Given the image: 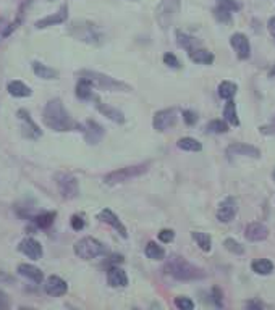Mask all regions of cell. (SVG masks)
<instances>
[{"label": "cell", "instance_id": "obj_41", "mask_svg": "<svg viewBox=\"0 0 275 310\" xmlns=\"http://www.w3.org/2000/svg\"><path fill=\"white\" fill-rule=\"evenodd\" d=\"M164 63L167 66H170V68H178V66H180L178 58H176L173 53H170V52L164 55Z\"/></svg>", "mask_w": 275, "mask_h": 310}, {"label": "cell", "instance_id": "obj_8", "mask_svg": "<svg viewBox=\"0 0 275 310\" xmlns=\"http://www.w3.org/2000/svg\"><path fill=\"white\" fill-rule=\"evenodd\" d=\"M70 33L75 36L76 39L83 42H89V44H97V42L101 41V33L97 31V28L94 24L86 23V21L75 23L73 28L70 29Z\"/></svg>", "mask_w": 275, "mask_h": 310}, {"label": "cell", "instance_id": "obj_11", "mask_svg": "<svg viewBox=\"0 0 275 310\" xmlns=\"http://www.w3.org/2000/svg\"><path fill=\"white\" fill-rule=\"evenodd\" d=\"M227 155H228V159H233V157H253V159H259L261 152L258 147H254V145L236 142V144L228 145Z\"/></svg>", "mask_w": 275, "mask_h": 310}, {"label": "cell", "instance_id": "obj_17", "mask_svg": "<svg viewBox=\"0 0 275 310\" xmlns=\"http://www.w3.org/2000/svg\"><path fill=\"white\" fill-rule=\"evenodd\" d=\"M18 249H20V251L24 255H28V257L33 259V260H39L42 257V246H41V242L33 239V238L23 239L20 242V246H18Z\"/></svg>", "mask_w": 275, "mask_h": 310}, {"label": "cell", "instance_id": "obj_36", "mask_svg": "<svg viewBox=\"0 0 275 310\" xmlns=\"http://www.w3.org/2000/svg\"><path fill=\"white\" fill-rule=\"evenodd\" d=\"M13 29H15V24L8 23V20H5V18H0V44L8 38Z\"/></svg>", "mask_w": 275, "mask_h": 310}, {"label": "cell", "instance_id": "obj_9", "mask_svg": "<svg viewBox=\"0 0 275 310\" xmlns=\"http://www.w3.org/2000/svg\"><path fill=\"white\" fill-rule=\"evenodd\" d=\"M176 110L175 108H165V110H161L154 115V120H152V126H154L156 131H167L168 128L175 126L176 123Z\"/></svg>", "mask_w": 275, "mask_h": 310}, {"label": "cell", "instance_id": "obj_25", "mask_svg": "<svg viewBox=\"0 0 275 310\" xmlns=\"http://www.w3.org/2000/svg\"><path fill=\"white\" fill-rule=\"evenodd\" d=\"M189 58L198 65H212L214 63V53L204 48H194L193 52H189Z\"/></svg>", "mask_w": 275, "mask_h": 310}, {"label": "cell", "instance_id": "obj_45", "mask_svg": "<svg viewBox=\"0 0 275 310\" xmlns=\"http://www.w3.org/2000/svg\"><path fill=\"white\" fill-rule=\"evenodd\" d=\"M259 130H261V133H264V134H275V117H274L271 125L262 126V128H259Z\"/></svg>", "mask_w": 275, "mask_h": 310}, {"label": "cell", "instance_id": "obj_40", "mask_svg": "<svg viewBox=\"0 0 275 310\" xmlns=\"http://www.w3.org/2000/svg\"><path fill=\"white\" fill-rule=\"evenodd\" d=\"M175 306L178 307L180 310H193L194 309L193 301L188 299V297H176V299H175Z\"/></svg>", "mask_w": 275, "mask_h": 310}, {"label": "cell", "instance_id": "obj_2", "mask_svg": "<svg viewBox=\"0 0 275 310\" xmlns=\"http://www.w3.org/2000/svg\"><path fill=\"white\" fill-rule=\"evenodd\" d=\"M165 271L167 275L173 276L175 279H180V281H189V279H199L204 276V273L198 266H194L193 264H189L188 260H185L180 255H172L167 264H165Z\"/></svg>", "mask_w": 275, "mask_h": 310}, {"label": "cell", "instance_id": "obj_1", "mask_svg": "<svg viewBox=\"0 0 275 310\" xmlns=\"http://www.w3.org/2000/svg\"><path fill=\"white\" fill-rule=\"evenodd\" d=\"M42 120L54 131H70L76 126L70 113L63 107L62 100L58 99H52L46 103L44 112H42Z\"/></svg>", "mask_w": 275, "mask_h": 310}, {"label": "cell", "instance_id": "obj_47", "mask_svg": "<svg viewBox=\"0 0 275 310\" xmlns=\"http://www.w3.org/2000/svg\"><path fill=\"white\" fill-rule=\"evenodd\" d=\"M214 301L219 307H222V294H220V291L217 288H214Z\"/></svg>", "mask_w": 275, "mask_h": 310}, {"label": "cell", "instance_id": "obj_33", "mask_svg": "<svg viewBox=\"0 0 275 310\" xmlns=\"http://www.w3.org/2000/svg\"><path fill=\"white\" fill-rule=\"evenodd\" d=\"M144 252H146V255H148V259H151V260H162L165 257L164 247L156 244V242H149V244L146 246Z\"/></svg>", "mask_w": 275, "mask_h": 310}, {"label": "cell", "instance_id": "obj_4", "mask_svg": "<svg viewBox=\"0 0 275 310\" xmlns=\"http://www.w3.org/2000/svg\"><path fill=\"white\" fill-rule=\"evenodd\" d=\"M180 11V0H161L156 10V20L162 29H167L173 23Z\"/></svg>", "mask_w": 275, "mask_h": 310}, {"label": "cell", "instance_id": "obj_51", "mask_svg": "<svg viewBox=\"0 0 275 310\" xmlns=\"http://www.w3.org/2000/svg\"><path fill=\"white\" fill-rule=\"evenodd\" d=\"M274 178H275V173H274Z\"/></svg>", "mask_w": 275, "mask_h": 310}, {"label": "cell", "instance_id": "obj_23", "mask_svg": "<svg viewBox=\"0 0 275 310\" xmlns=\"http://www.w3.org/2000/svg\"><path fill=\"white\" fill-rule=\"evenodd\" d=\"M33 71L38 78H42V80H55L58 78V71L51 68L47 65H42L41 62H33Z\"/></svg>", "mask_w": 275, "mask_h": 310}, {"label": "cell", "instance_id": "obj_18", "mask_svg": "<svg viewBox=\"0 0 275 310\" xmlns=\"http://www.w3.org/2000/svg\"><path fill=\"white\" fill-rule=\"evenodd\" d=\"M66 18H68V7L63 5L62 8H60L57 13L54 15H49L46 18H42L38 23H36V28L38 29H44V28H49V26H55V24H60V23H65Z\"/></svg>", "mask_w": 275, "mask_h": 310}, {"label": "cell", "instance_id": "obj_28", "mask_svg": "<svg viewBox=\"0 0 275 310\" xmlns=\"http://www.w3.org/2000/svg\"><path fill=\"white\" fill-rule=\"evenodd\" d=\"M251 268L254 273H258V275H271L274 271V264L269 259H259V260H254Z\"/></svg>", "mask_w": 275, "mask_h": 310}, {"label": "cell", "instance_id": "obj_20", "mask_svg": "<svg viewBox=\"0 0 275 310\" xmlns=\"http://www.w3.org/2000/svg\"><path fill=\"white\" fill-rule=\"evenodd\" d=\"M18 273H20L21 276L28 278L29 281H33L36 284H41L42 279H44V273L41 271V268H38V266L34 265H29V264H20L16 266Z\"/></svg>", "mask_w": 275, "mask_h": 310}, {"label": "cell", "instance_id": "obj_21", "mask_svg": "<svg viewBox=\"0 0 275 310\" xmlns=\"http://www.w3.org/2000/svg\"><path fill=\"white\" fill-rule=\"evenodd\" d=\"M107 281L112 288H125L128 286V276L126 273L118 268V266H112L107 271Z\"/></svg>", "mask_w": 275, "mask_h": 310}, {"label": "cell", "instance_id": "obj_10", "mask_svg": "<svg viewBox=\"0 0 275 310\" xmlns=\"http://www.w3.org/2000/svg\"><path fill=\"white\" fill-rule=\"evenodd\" d=\"M236 210H238V207H236V200L233 197L223 199L217 207V220L222 223L231 221L236 215Z\"/></svg>", "mask_w": 275, "mask_h": 310}, {"label": "cell", "instance_id": "obj_35", "mask_svg": "<svg viewBox=\"0 0 275 310\" xmlns=\"http://www.w3.org/2000/svg\"><path fill=\"white\" fill-rule=\"evenodd\" d=\"M207 131L214 133V134H223V133L228 131V126L222 120H214V121H211L209 125H207Z\"/></svg>", "mask_w": 275, "mask_h": 310}, {"label": "cell", "instance_id": "obj_43", "mask_svg": "<svg viewBox=\"0 0 275 310\" xmlns=\"http://www.w3.org/2000/svg\"><path fill=\"white\" fill-rule=\"evenodd\" d=\"M84 220H83V217H79V215H73L71 217V226L73 229H76V231H81L84 228Z\"/></svg>", "mask_w": 275, "mask_h": 310}, {"label": "cell", "instance_id": "obj_37", "mask_svg": "<svg viewBox=\"0 0 275 310\" xmlns=\"http://www.w3.org/2000/svg\"><path fill=\"white\" fill-rule=\"evenodd\" d=\"M223 246H225V249H227V251H228V252H231V254L241 255V254L244 252V249H243V246L240 244V242H236L235 239H231V238L225 239Z\"/></svg>", "mask_w": 275, "mask_h": 310}, {"label": "cell", "instance_id": "obj_16", "mask_svg": "<svg viewBox=\"0 0 275 310\" xmlns=\"http://www.w3.org/2000/svg\"><path fill=\"white\" fill-rule=\"evenodd\" d=\"M97 218H99V220H101L102 223H107V224H110L112 228L117 229L118 233H120L121 238H128V231H126V228H125V224L118 220V217L115 215L112 210L104 209V210L101 212V214L97 215Z\"/></svg>", "mask_w": 275, "mask_h": 310}, {"label": "cell", "instance_id": "obj_14", "mask_svg": "<svg viewBox=\"0 0 275 310\" xmlns=\"http://www.w3.org/2000/svg\"><path fill=\"white\" fill-rule=\"evenodd\" d=\"M44 289H46V293L49 296L60 297V296L66 294V291H68V284H66L65 279H62L60 276H49Z\"/></svg>", "mask_w": 275, "mask_h": 310}, {"label": "cell", "instance_id": "obj_29", "mask_svg": "<svg viewBox=\"0 0 275 310\" xmlns=\"http://www.w3.org/2000/svg\"><path fill=\"white\" fill-rule=\"evenodd\" d=\"M191 238L196 241V244L201 247V251L204 252H209L212 249V239L209 234L206 233H201V231H193L191 233Z\"/></svg>", "mask_w": 275, "mask_h": 310}, {"label": "cell", "instance_id": "obj_24", "mask_svg": "<svg viewBox=\"0 0 275 310\" xmlns=\"http://www.w3.org/2000/svg\"><path fill=\"white\" fill-rule=\"evenodd\" d=\"M96 107H97V110H99L102 115H106L109 120L115 121V123H123V121H125L123 113H121L120 110H117V108L109 107V105H106V103H101V102H97Z\"/></svg>", "mask_w": 275, "mask_h": 310}, {"label": "cell", "instance_id": "obj_7", "mask_svg": "<svg viewBox=\"0 0 275 310\" xmlns=\"http://www.w3.org/2000/svg\"><path fill=\"white\" fill-rule=\"evenodd\" d=\"M55 183L63 199H75L79 194L78 179L70 173H57L55 175Z\"/></svg>", "mask_w": 275, "mask_h": 310}, {"label": "cell", "instance_id": "obj_49", "mask_svg": "<svg viewBox=\"0 0 275 310\" xmlns=\"http://www.w3.org/2000/svg\"><path fill=\"white\" fill-rule=\"evenodd\" d=\"M246 307H258V309H261V307H262V304H261V302H248V304H246Z\"/></svg>", "mask_w": 275, "mask_h": 310}, {"label": "cell", "instance_id": "obj_44", "mask_svg": "<svg viewBox=\"0 0 275 310\" xmlns=\"http://www.w3.org/2000/svg\"><path fill=\"white\" fill-rule=\"evenodd\" d=\"M183 120H185V123L186 125H194L196 123V120H198V117H196V113L194 112H191V110H185L183 112Z\"/></svg>", "mask_w": 275, "mask_h": 310}, {"label": "cell", "instance_id": "obj_22", "mask_svg": "<svg viewBox=\"0 0 275 310\" xmlns=\"http://www.w3.org/2000/svg\"><path fill=\"white\" fill-rule=\"evenodd\" d=\"M93 89H94V84L91 83L88 78H81V80H79L78 84H76V95H78V99H81V100L93 99V97H94Z\"/></svg>", "mask_w": 275, "mask_h": 310}, {"label": "cell", "instance_id": "obj_3", "mask_svg": "<svg viewBox=\"0 0 275 310\" xmlns=\"http://www.w3.org/2000/svg\"><path fill=\"white\" fill-rule=\"evenodd\" d=\"M106 252H107L106 246L101 241L89 238V236L79 239L75 244V254L83 260H93L97 257H102V255H106Z\"/></svg>", "mask_w": 275, "mask_h": 310}, {"label": "cell", "instance_id": "obj_31", "mask_svg": "<svg viewBox=\"0 0 275 310\" xmlns=\"http://www.w3.org/2000/svg\"><path fill=\"white\" fill-rule=\"evenodd\" d=\"M176 145H178L181 150H186V152H199L201 149H203L201 142L193 137H181V139H178Z\"/></svg>", "mask_w": 275, "mask_h": 310}, {"label": "cell", "instance_id": "obj_38", "mask_svg": "<svg viewBox=\"0 0 275 310\" xmlns=\"http://www.w3.org/2000/svg\"><path fill=\"white\" fill-rule=\"evenodd\" d=\"M214 16H216L219 21H222V23H228V21L231 20V11H230V10H227V8L219 7V5H217V8L214 10Z\"/></svg>", "mask_w": 275, "mask_h": 310}, {"label": "cell", "instance_id": "obj_6", "mask_svg": "<svg viewBox=\"0 0 275 310\" xmlns=\"http://www.w3.org/2000/svg\"><path fill=\"white\" fill-rule=\"evenodd\" d=\"M81 76L88 78V80L94 84V88H101V89H106V90H118V89L130 90V88H128L126 84L120 83V81H115L113 78L101 75V73H96V71H83Z\"/></svg>", "mask_w": 275, "mask_h": 310}, {"label": "cell", "instance_id": "obj_5", "mask_svg": "<svg viewBox=\"0 0 275 310\" xmlns=\"http://www.w3.org/2000/svg\"><path fill=\"white\" fill-rule=\"evenodd\" d=\"M148 172V165H133V167H125L120 170H115V172L109 173L104 181L106 184H120L125 183V181H130L133 178H138V176L144 175Z\"/></svg>", "mask_w": 275, "mask_h": 310}, {"label": "cell", "instance_id": "obj_48", "mask_svg": "<svg viewBox=\"0 0 275 310\" xmlns=\"http://www.w3.org/2000/svg\"><path fill=\"white\" fill-rule=\"evenodd\" d=\"M267 26H269V31H271V34L275 36V16L269 20V24H267Z\"/></svg>", "mask_w": 275, "mask_h": 310}, {"label": "cell", "instance_id": "obj_46", "mask_svg": "<svg viewBox=\"0 0 275 310\" xmlns=\"http://www.w3.org/2000/svg\"><path fill=\"white\" fill-rule=\"evenodd\" d=\"M10 307V299L7 297V294L3 291H0V310H5Z\"/></svg>", "mask_w": 275, "mask_h": 310}, {"label": "cell", "instance_id": "obj_26", "mask_svg": "<svg viewBox=\"0 0 275 310\" xmlns=\"http://www.w3.org/2000/svg\"><path fill=\"white\" fill-rule=\"evenodd\" d=\"M7 89L13 97H29L33 92V90L29 89V86H26V84L21 81H10L7 84Z\"/></svg>", "mask_w": 275, "mask_h": 310}, {"label": "cell", "instance_id": "obj_39", "mask_svg": "<svg viewBox=\"0 0 275 310\" xmlns=\"http://www.w3.org/2000/svg\"><path fill=\"white\" fill-rule=\"evenodd\" d=\"M219 7H222V8H227L230 11H238L241 7H240V3L236 2V0H216Z\"/></svg>", "mask_w": 275, "mask_h": 310}, {"label": "cell", "instance_id": "obj_27", "mask_svg": "<svg viewBox=\"0 0 275 310\" xmlns=\"http://www.w3.org/2000/svg\"><path fill=\"white\" fill-rule=\"evenodd\" d=\"M176 42H178V45L181 48H185L188 52H193L198 45V41L194 39L193 36H188L186 33H181V31H176Z\"/></svg>", "mask_w": 275, "mask_h": 310}, {"label": "cell", "instance_id": "obj_42", "mask_svg": "<svg viewBox=\"0 0 275 310\" xmlns=\"http://www.w3.org/2000/svg\"><path fill=\"white\" fill-rule=\"evenodd\" d=\"M173 238H175V233L172 229H162L161 233H159V239L165 242V244H167V242H172Z\"/></svg>", "mask_w": 275, "mask_h": 310}, {"label": "cell", "instance_id": "obj_30", "mask_svg": "<svg viewBox=\"0 0 275 310\" xmlns=\"http://www.w3.org/2000/svg\"><path fill=\"white\" fill-rule=\"evenodd\" d=\"M223 117H225V121H228L230 125H233V126L240 125V120H238V115H236V105L231 99L227 102V105L223 108Z\"/></svg>", "mask_w": 275, "mask_h": 310}, {"label": "cell", "instance_id": "obj_15", "mask_svg": "<svg viewBox=\"0 0 275 310\" xmlns=\"http://www.w3.org/2000/svg\"><path fill=\"white\" fill-rule=\"evenodd\" d=\"M244 236H246L248 241H253V242H259V241H264L267 236H269V229L264 223H249L246 228H244Z\"/></svg>", "mask_w": 275, "mask_h": 310}, {"label": "cell", "instance_id": "obj_32", "mask_svg": "<svg viewBox=\"0 0 275 310\" xmlns=\"http://www.w3.org/2000/svg\"><path fill=\"white\" fill-rule=\"evenodd\" d=\"M54 220H55V214H54V212H42V214L36 215L33 218V221L36 223V226L42 228V229H46V228L51 226V224L54 223Z\"/></svg>", "mask_w": 275, "mask_h": 310}, {"label": "cell", "instance_id": "obj_19", "mask_svg": "<svg viewBox=\"0 0 275 310\" xmlns=\"http://www.w3.org/2000/svg\"><path fill=\"white\" fill-rule=\"evenodd\" d=\"M81 130L84 133V139L89 144H97L104 137V128L99 123H96V121H86V125Z\"/></svg>", "mask_w": 275, "mask_h": 310}, {"label": "cell", "instance_id": "obj_13", "mask_svg": "<svg viewBox=\"0 0 275 310\" xmlns=\"http://www.w3.org/2000/svg\"><path fill=\"white\" fill-rule=\"evenodd\" d=\"M18 118L21 120V130L28 137H31V139L41 137L42 131L39 130V126L31 120V117H29V113L26 110H18Z\"/></svg>", "mask_w": 275, "mask_h": 310}, {"label": "cell", "instance_id": "obj_50", "mask_svg": "<svg viewBox=\"0 0 275 310\" xmlns=\"http://www.w3.org/2000/svg\"><path fill=\"white\" fill-rule=\"evenodd\" d=\"M269 76H271V78H275V65H274V68L271 70V73H269Z\"/></svg>", "mask_w": 275, "mask_h": 310}, {"label": "cell", "instance_id": "obj_12", "mask_svg": "<svg viewBox=\"0 0 275 310\" xmlns=\"http://www.w3.org/2000/svg\"><path fill=\"white\" fill-rule=\"evenodd\" d=\"M230 44H231V47L235 48L238 58L246 60V58H249V55H251V45H249V41L244 34L235 33L230 38Z\"/></svg>", "mask_w": 275, "mask_h": 310}, {"label": "cell", "instance_id": "obj_34", "mask_svg": "<svg viewBox=\"0 0 275 310\" xmlns=\"http://www.w3.org/2000/svg\"><path fill=\"white\" fill-rule=\"evenodd\" d=\"M236 94V86L230 81H223L219 84V95L225 100H230Z\"/></svg>", "mask_w": 275, "mask_h": 310}]
</instances>
